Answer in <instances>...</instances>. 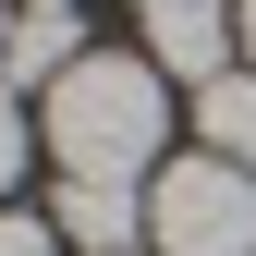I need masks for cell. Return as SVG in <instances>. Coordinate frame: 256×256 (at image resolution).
Masks as SVG:
<instances>
[{
  "label": "cell",
  "mask_w": 256,
  "mask_h": 256,
  "mask_svg": "<svg viewBox=\"0 0 256 256\" xmlns=\"http://www.w3.org/2000/svg\"><path fill=\"white\" fill-rule=\"evenodd\" d=\"M232 37H244V74H256V0H244V12H232Z\"/></svg>",
  "instance_id": "cell-9"
},
{
  "label": "cell",
  "mask_w": 256,
  "mask_h": 256,
  "mask_svg": "<svg viewBox=\"0 0 256 256\" xmlns=\"http://www.w3.org/2000/svg\"><path fill=\"white\" fill-rule=\"evenodd\" d=\"M232 12H220V0H158V12H146V61H158V74H183V86H220V74H232Z\"/></svg>",
  "instance_id": "cell-3"
},
{
  "label": "cell",
  "mask_w": 256,
  "mask_h": 256,
  "mask_svg": "<svg viewBox=\"0 0 256 256\" xmlns=\"http://www.w3.org/2000/svg\"><path fill=\"white\" fill-rule=\"evenodd\" d=\"M49 232L86 244V256H146V196H134V183H61V196H49Z\"/></svg>",
  "instance_id": "cell-4"
},
{
  "label": "cell",
  "mask_w": 256,
  "mask_h": 256,
  "mask_svg": "<svg viewBox=\"0 0 256 256\" xmlns=\"http://www.w3.org/2000/svg\"><path fill=\"white\" fill-rule=\"evenodd\" d=\"M146 244L158 256H256V171L232 158H183L146 183Z\"/></svg>",
  "instance_id": "cell-2"
},
{
  "label": "cell",
  "mask_w": 256,
  "mask_h": 256,
  "mask_svg": "<svg viewBox=\"0 0 256 256\" xmlns=\"http://www.w3.org/2000/svg\"><path fill=\"white\" fill-rule=\"evenodd\" d=\"M158 134H171V74L146 49H86L49 86V158H61V183H146Z\"/></svg>",
  "instance_id": "cell-1"
},
{
  "label": "cell",
  "mask_w": 256,
  "mask_h": 256,
  "mask_svg": "<svg viewBox=\"0 0 256 256\" xmlns=\"http://www.w3.org/2000/svg\"><path fill=\"white\" fill-rule=\"evenodd\" d=\"M0 37H12V0H0Z\"/></svg>",
  "instance_id": "cell-11"
},
{
  "label": "cell",
  "mask_w": 256,
  "mask_h": 256,
  "mask_svg": "<svg viewBox=\"0 0 256 256\" xmlns=\"http://www.w3.org/2000/svg\"><path fill=\"white\" fill-rule=\"evenodd\" d=\"M134 12H158V0H134Z\"/></svg>",
  "instance_id": "cell-12"
},
{
  "label": "cell",
  "mask_w": 256,
  "mask_h": 256,
  "mask_svg": "<svg viewBox=\"0 0 256 256\" xmlns=\"http://www.w3.org/2000/svg\"><path fill=\"white\" fill-rule=\"evenodd\" d=\"M24 12H74V0H24Z\"/></svg>",
  "instance_id": "cell-10"
},
{
  "label": "cell",
  "mask_w": 256,
  "mask_h": 256,
  "mask_svg": "<svg viewBox=\"0 0 256 256\" xmlns=\"http://www.w3.org/2000/svg\"><path fill=\"white\" fill-rule=\"evenodd\" d=\"M86 61V24L74 12H12V37H0V86H61Z\"/></svg>",
  "instance_id": "cell-5"
},
{
  "label": "cell",
  "mask_w": 256,
  "mask_h": 256,
  "mask_svg": "<svg viewBox=\"0 0 256 256\" xmlns=\"http://www.w3.org/2000/svg\"><path fill=\"white\" fill-rule=\"evenodd\" d=\"M0 256H61L49 220H24V208H0Z\"/></svg>",
  "instance_id": "cell-8"
},
{
  "label": "cell",
  "mask_w": 256,
  "mask_h": 256,
  "mask_svg": "<svg viewBox=\"0 0 256 256\" xmlns=\"http://www.w3.org/2000/svg\"><path fill=\"white\" fill-rule=\"evenodd\" d=\"M196 122H208V158L256 171V74H220V86H196Z\"/></svg>",
  "instance_id": "cell-6"
},
{
  "label": "cell",
  "mask_w": 256,
  "mask_h": 256,
  "mask_svg": "<svg viewBox=\"0 0 256 256\" xmlns=\"http://www.w3.org/2000/svg\"><path fill=\"white\" fill-rule=\"evenodd\" d=\"M12 183H24V98L0 86V196H12Z\"/></svg>",
  "instance_id": "cell-7"
}]
</instances>
